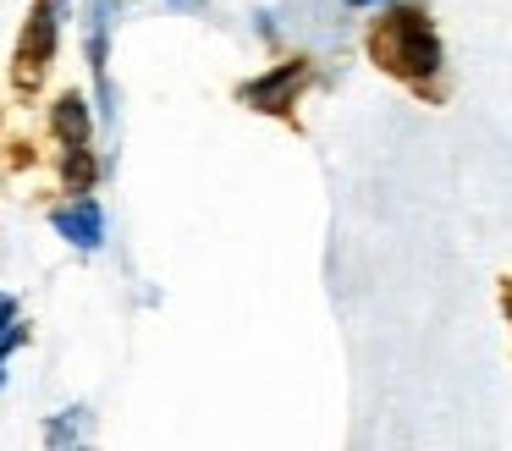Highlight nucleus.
<instances>
[{
    "label": "nucleus",
    "instance_id": "5",
    "mask_svg": "<svg viewBox=\"0 0 512 451\" xmlns=\"http://www.w3.org/2000/svg\"><path fill=\"white\" fill-rule=\"evenodd\" d=\"M50 132H56L61 149H83V143H94V110H89V99H83L78 88H67V94L50 105Z\"/></svg>",
    "mask_w": 512,
    "mask_h": 451
},
{
    "label": "nucleus",
    "instance_id": "3",
    "mask_svg": "<svg viewBox=\"0 0 512 451\" xmlns=\"http://www.w3.org/2000/svg\"><path fill=\"white\" fill-rule=\"evenodd\" d=\"M50 226H56V237L67 242V248L78 253H100L105 248V209L94 193H72L67 204L50 209Z\"/></svg>",
    "mask_w": 512,
    "mask_h": 451
},
{
    "label": "nucleus",
    "instance_id": "11",
    "mask_svg": "<svg viewBox=\"0 0 512 451\" xmlns=\"http://www.w3.org/2000/svg\"><path fill=\"white\" fill-rule=\"evenodd\" d=\"M507 314H512V292H507Z\"/></svg>",
    "mask_w": 512,
    "mask_h": 451
},
{
    "label": "nucleus",
    "instance_id": "4",
    "mask_svg": "<svg viewBox=\"0 0 512 451\" xmlns=\"http://www.w3.org/2000/svg\"><path fill=\"white\" fill-rule=\"evenodd\" d=\"M303 77H309V66H303V61L270 66L265 77L243 83V105H248V110H265V116H287L292 99H298V88H303Z\"/></svg>",
    "mask_w": 512,
    "mask_h": 451
},
{
    "label": "nucleus",
    "instance_id": "8",
    "mask_svg": "<svg viewBox=\"0 0 512 451\" xmlns=\"http://www.w3.org/2000/svg\"><path fill=\"white\" fill-rule=\"evenodd\" d=\"M45 440H50V446H78V440H83V407H67V413L50 418Z\"/></svg>",
    "mask_w": 512,
    "mask_h": 451
},
{
    "label": "nucleus",
    "instance_id": "10",
    "mask_svg": "<svg viewBox=\"0 0 512 451\" xmlns=\"http://www.w3.org/2000/svg\"><path fill=\"white\" fill-rule=\"evenodd\" d=\"M166 6H177V11H182V6H199V0H166Z\"/></svg>",
    "mask_w": 512,
    "mask_h": 451
},
{
    "label": "nucleus",
    "instance_id": "1",
    "mask_svg": "<svg viewBox=\"0 0 512 451\" xmlns=\"http://www.w3.org/2000/svg\"><path fill=\"white\" fill-rule=\"evenodd\" d=\"M369 55L402 83H430L441 72V33L424 6H391L369 33Z\"/></svg>",
    "mask_w": 512,
    "mask_h": 451
},
{
    "label": "nucleus",
    "instance_id": "7",
    "mask_svg": "<svg viewBox=\"0 0 512 451\" xmlns=\"http://www.w3.org/2000/svg\"><path fill=\"white\" fill-rule=\"evenodd\" d=\"M61 176H67L72 193H89L94 176H100V160H94L89 143H83V149H61Z\"/></svg>",
    "mask_w": 512,
    "mask_h": 451
},
{
    "label": "nucleus",
    "instance_id": "9",
    "mask_svg": "<svg viewBox=\"0 0 512 451\" xmlns=\"http://www.w3.org/2000/svg\"><path fill=\"white\" fill-rule=\"evenodd\" d=\"M347 6H386V0H347Z\"/></svg>",
    "mask_w": 512,
    "mask_h": 451
},
{
    "label": "nucleus",
    "instance_id": "6",
    "mask_svg": "<svg viewBox=\"0 0 512 451\" xmlns=\"http://www.w3.org/2000/svg\"><path fill=\"white\" fill-rule=\"evenodd\" d=\"M28 341V325H23V303L12 292H0V391H6V363L12 352Z\"/></svg>",
    "mask_w": 512,
    "mask_h": 451
},
{
    "label": "nucleus",
    "instance_id": "2",
    "mask_svg": "<svg viewBox=\"0 0 512 451\" xmlns=\"http://www.w3.org/2000/svg\"><path fill=\"white\" fill-rule=\"evenodd\" d=\"M61 17H67V0H34L17 39V88H39V77L50 72L61 50Z\"/></svg>",
    "mask_w": 512,
    "mask_h": 451
}]
</instances>
